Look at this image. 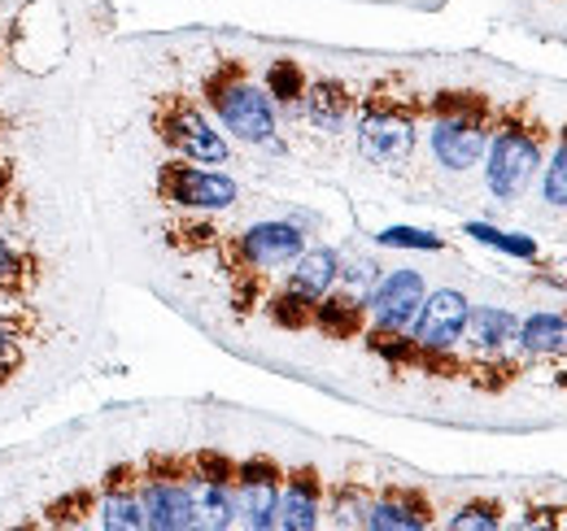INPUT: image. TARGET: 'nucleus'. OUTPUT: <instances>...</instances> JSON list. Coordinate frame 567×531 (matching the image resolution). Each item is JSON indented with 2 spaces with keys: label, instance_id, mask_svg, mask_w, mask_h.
Masks as SVG:
<instances>
[{
  "label": "nucleus",
  "instance_id": "f257e3e1",
  "mask_svg": "<svg viewBox=\"0 0 567 531\" xmlns=\"http://www.w3.org/2000/svg\"><path fill=\"white\" fill-rule=\"evenodd\" d=\"M206 96H210V105L218 110L223 127L231 135H240V139H249V144H271V135H276L271 101H267L258 87L240 83L236 66L218 70L210 83H206Z\"/></svg>",
  "mask_w": 567,
  "mask_h": 531
},
{
  "label": "nucleus",
  "instance_id": "f03ea898",
  "mask_svg": "<svg viewBox=\"0 0 567 531\" xmlns=\"http://www.w3.org/2000/svg\"><path fill=\"white\" fill-rule=\"evenodd\" d=\"M542 166V148L537 135L524 127H502L497 139L489 144V188L497 200H519L528 179Z\"/></svg>",
  "mask_w": 567,
  "mask_h": 531
},
{
  "label": "nucleus",
  "instance_id": "7ed1b4c3",
  "mask_svg": "<svg viewBox=\"0 0 567 531\" xmlns=\"http://www.w3.org/2000/svg\"><path fill=\"white\" fill-rule=\"evenodd\" d=\"M157 132H162V139H166L175 153H184V157H193V162H227V144H223L218 132L206 123V114L193 110V105H184V101H171V105L157 114Z\"/></svg>",
  "mask_w": 567,
  "mask_h": 531
},
{
  "label": "nucleus",
  "instance_id": "20e7f679",
  "mask_svg": "<svg viewBox=\"0 0 567 531\" xmlns=\"http://www.w3.org/2000/svg\"><path fill=\"white\" fill-rule=\"evenodd\" d=\"M489 148L485 114H436L432 127V153L445 170H472Z\"/></svg>",
  "mask_w": 567,
  "mask_h": 531
},
{
  "label": "nucleus",
  "instance_id": "39448f33",
  "mask_svg": "<svg viewBox=\"0 0 567 531\" xmlns=\"http://www.w3.org/2000/svg\"><path fill=\"white\" fill-rule=\"evenodd\" d=\"M157 188L166 200L188 205V209H227L236 200V184L227 175H210V170H197V166H184V162L162 166Z\"/></svg>",
  "mask_w": 567,
  "mask_h": 531
},
{
  "label": "nucleus",
  "instance_id": "423d86ee",
  "mask_svg": "<svg viewBox=\"0 0 567 531\" xmlns=\"http://www.w3.org/2000/svg\"><path fill=\"white\" fill-rule=\"evenodd\" d=\"M358 148L375 166H402L415 148V123L398 110H371L358 127Z\"/></svg>",
  "mask_w": 567,
  "mask_h": 531
},
{
  "label": "nucleus",
  "instance_id": "0eeeda50",
  "mask_svg": "<svg viewBox=\"0 0 567 531\" xmlns=\"http://www.w3.org/2000/svg\"><path fill=\"white\" fill-rule=\"evenodd\" d=\"M141 501H144L148 528L157 531L197 528V501H193V488L179 475H148L141 488Z\"/></svg>",
  "mask_w": 567,
  "mask_h": 531
},
{
  "label": "nucleus",
  "instance_id": "6e6552de",
  "mask_svg": "<svg viewBox=\"0 0 567 531\" xmlns=\"http://www.w3.org/2000/svg\"><path fill=\"white\" fill-rule=\"evenodd\" d=\"M420 305H424V279H420V270H393L371 292V314H375V327L380 332L411 327L415 314H420Z\"/></svg>",
  "mask_w": 567,
  "mask_h": 531
},
{
  "label": "nucleus",
  "instance_id": "1a4fd4ad",
  "mask_svg": "<svg viewBox=\"0 0 567 531\" xmlns=\"http://www.w3.org/2000/svg\"><path fill=\"white\" fill-rule=\"evenodd\" d=\"M240 483V510L249 528H276V510H280V466L271 458H249L236 470Z\"/></svg>",
  "mask_w": 567,
  "mask_h": 531
},
{
  "label": "nucleus",
  "instance_id": "9d476101",
  "mask_svg": "<svg viewBox=\"0 0 567 531\" xmlns=\"http://www.w3.org/2000/svg\"><path fill=\"white\" fill-rule=\"evenodd\" d=\"M467 296L454 292V288H441L432 292L424 305H420V323H415V344L420 348H450L454 340H463V323H467Z\"/></svg>",
  "mask_w": 567,
  "mask_h": 531
},
{
  "label": "nucleus",
  "instance_id": "9b49d317",
  "mask_svg": "<svg viewBox=\"0 0 567 531\" xmlns=\"http://www.w3.org/2000/svg\"><path fill=\"white\" fill-rule=\"evenodd\" d=\"M236 258L249 270H276V266L297 262L301 258V231L288 222H258L240 236Z\"/></svg>",
  "mask_w": 567,
  "mask_h": 531
},
{
  "label": "nucleus",
  "instance_id": "f8f14e48",
  "mask_svg": "<svg viewBox=\"0 0 567 531\" xmlns=\"http://www.w3.org/2000/svg\"><path fill=\"white\" fill-rule=\"evenodd\" d=\"M276 523L288 531H310L319 523V475H315L310 466L288 479V492L280 497Z\"/></svg>",
  "mask_w": 567,
  "mask_h": 531
},
{
  "label": "nucleus",
  "instance_id": "ddd939ff",
  "mask_svg": "<svg viewBox=\"0 0 567 531\" xmlns=\"http://www.w3.org/2000/svg\"><path fill=\"white\" fill-rule=\"evenodd\" d=\"M306 110H310V123L319 132H341L350 118V87L337 79H319V83H310Z\"/></svg>",
  "mask_w": 567,
  "mask_h": 531
},
{
  "label": "nucleus",
  "instance_id": "4468645a",
  "mask_svg": "<svg viewBox=\"0 0 567 531\" xmlns=\"http://www.w3.org/2000/svg\"><path fill=\"white\" fill-rule=\"evenodd\" d=\"M515 314L506 310H494V305H481V310H467V323H463V335L476 353H497L511 335H515Z\"/></svg>",
  "mask_w": 567,
  "mask_h": 531
},
{
  "label": "nucleus",
  "instance_id": "2eb2a0df",
  "mask_svg": "<svg viewBox=\"0 0 567 531\" xmlns=\"http://www.w3.org/2000/svg\"><path fill=\"white\" fill-rule=\"evenodd\" d=\"M332 283H337V253L315 249V253H301L297 258V270L288 279V292H297L306 301H319V296H328Z\"/></svg>",
  "mask_w": 567,
  "mask_h": 531
},
{
  "label": "nucleus",
  "instance_id": "dca6fc26",
  "mask_svg": "<svg viewBox=\"0 0 567 531\" xmlns=\"http://www.w3.org/2000/svg\"><path fill=\"white\" fill-rule=\"evenodd\" d=\"M101 523H105V528H123V531L148 528L141 492L127 488L123 475H114V483H110V492H105V501H101Z\"/></svg>",
  "mask_w": 567,
  "mask_h": 531
},
{
  "label": "nucleus",
  "instance_id": "f3484780",
  "mask_svg": "<svg viewBox=\"0 0 567 531\" xmlns=\"http://www.w3.org/2000/svg\"><path fill=\"white\" fill-rule=\"evenodd\" d=\"M427 514L420 501H406V497H389V501H375L367 510V528L375 531H415L424 528Z\"/></svg>",
  "mask_w": 567,
  "mask_h": 531
},
{
  "label": "nucleus",
  "instance_id": "a211bd4d",
  "mask_svg": "<svg viewBox=\"0 0 567 531\" xmlns=\"http://www.w3.org/2000/svg\"><path fill=\"white\" fill-rule=\"evenodd\" d=\"M319 301H323V296H319ZM310 319L319 323V332L323 335H332V340H350V335H358V327H362V305L350 301V296H328L323 305H315Z\"/></svg>",
  "mask_w": 567,
  "mask_h": 531
},
{
  "label": "nucleus",
  "instance_id": "6ab92c4d",
  "mask_svg": "<svg viewBox=\"0 0 567 531\" xmlns=\"http://www.w3.org/2000/svg\"><path fill=\"white\" fill-rule=\"evenodd\" d=\"M197 528H227L231 514H236V497H231V483H210V479H197Z\"/></svg>",
  "mask_w": 567,
  "mask_h": 531
},
{
  "label": "nucleus",
  "instance_id": "aec40b11",
  "mask_svg": "<svg viewBox=\"0 0 567 531\" xmlns=\"http://www.w3.org/2000/svg\"><path fill=\"white\" fill-rule=\"evenodd\" d=\"M519 332V344L528 348V353H559L567 344V323L559 314H533V319H524V327H515Z\"/></svg>",
  "mask_w": 567,
  "mask_h": 531
},
{
  "label": "nucleus",
  "instance_id": "412c9836",
  "mask_svg": "<svg viewBox=\"0 0 567 531\" xmlns=\"http://www.w3.org/2000/svg\"><path fill=\"white\" fill-rule=\"evenodd\" d=\"M310 305H315V301H306V296H297V292H284V296H276V301L267 305V314H271V323L284 327V332H301V327L310 323Z\"/></svg>",
  "mask_w": 567,
  "mask_h": 531
},
{
  "label": "nucleus",
  "instance_id": "4be33fe9",
  "mask_svg": "<svg viewBox=\"0 0 567 531\" xmlns=\"http://www.w3.org/2000/svg\"><path fill=\"white\" fill-rule=\"evenodd\" d=\"M267 92L276 96V101H301L306 96V74L297 62H276V66L267 70Z\"/></svg>",
  "mask_w": 567,
  "mask_h": 531
},
{
  "label": "nucleus",
  "instance_id": "5701e85b",
  "mask_svg": "<svg viewBox=\"0 0 567 531\" xmlns=\"http://www.w3.org/2000/svg\"><path fill=\"white\" fill-rule=\"evenodd\" d=\"M467 236H476L481 244H494V249H502V253H515V258H533V253H537V244H533L528 236H506V231L485 227V222H472Z\"/></svg>",
  "mask_w": 567,
  "mask_h": 531
},
{
  "label": "nucleus",
  "instance_id": "b1692460",
  "mask_svg": "<svg viewBox=\"0 0 567 531\" xmlns=\"http://www.w3.org/2000/svg\"><path fill=\"white\" fill-rule=\"evenodd\" d=\"M380 244H389V249H424V253H436V249H441V236L420 231V227H389V231H380Z\"/></svg>",
  "mask_w": 567,
  "mask_h": 531
},
{
  "label": "nucleus",
  "instance_id": "393cba45",
  "mask_svg": "<svg viewBox=\"0 0 567 531\" xmlns=\"http://www.w3.org/2000/svg\"><path fill=\"white\" fill-rule=\"evenodd\" d=\"M546 200L550 205H567V132H564V144L550 157V166H546Z\"/></svg>",
  "mask_w": 567,
  "mask_h": 531
},
{
  "label": "nucleus",
  "instance_id": "a878e982",
  "mask_svg": "<svg viewBox=\"0 0 567 531\" xmlns=\"http://www.w3.org/2000/svg\"><path fill=\"white\" fill-rule=\"evenodd\" d=\"M197 470H202V479H210V483H231V488H236V470H240V466L231 462V458H223V454H214V449H206V454L197 458Z\"/></svg>",
  "mask_w": 567,
  "mask_h": 531
},
{
  "label": "nucleus",
  "instance_id": "bb28decb",
  "mask_svg": "<svg viewBox=\"0 0 567 531\" xmlns=\"http://www.w3.org/2000/svg\"><path fill=\"white\" fill-rule=\"evenodd\" d=\"M18 362H22V340H18L13 327L0 323V384H4L9 375H18Z\"/></svg>",
  "mask_w": 567,
  "mask_h": 531
},
{
  "label": "nucleus",
  "instance_id": "cd10ccee",
  "mask_svg": "<svg viewBox=\"0 0 567 531\" xmlns=\"http://www.w3.org/2000/svg\"><path fill=\"white\" fill-rule=\"evenodd\" d=\"M450 528L467 531V528H497V506H467L463 514L450 519Z\"/></svg>",
  "mask_w": 567,
  "mask_h": 531
},
{
  "label": "nucleus",
  "instance_id": "c85d7f7f",
  "mask_svg": "<svg viewBox=\"0 0 567 531\" xmlns=\"http://www.w3.org/2000/svg\"><path fill=\"white\" fill-rule=\"evenodd\" d=\"M0 288L4 292H18V258H13V249L0 240Z\"/></svg>",
  "mask_w": 567,
  "mask_h": 531
},
{
  "label": "nucleus",
  "instance_id": "c756f323",
  "mask_svg": "<svg viewBox=\"0 0 567 531\" xmlns=\"http://www.w3.org/2000/svg\"><path fill=\"white\" fill-rule=\"evenodd\" d=\"M9 179H13V166H9V162H0V197H4V188H9Z\"/></svg>",
  "mask_w": 567,
  "mask_h": 531
}]
</instances>
